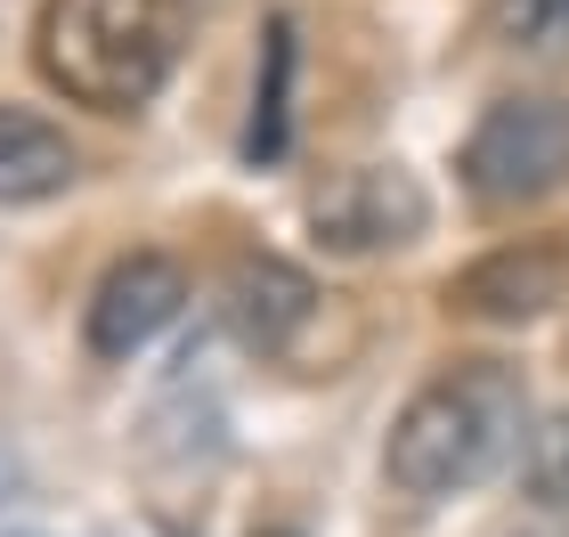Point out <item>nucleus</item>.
Returning <instances> with one entry per match:
<instances>
[{
    "instance_id": "f257e3e1",
    "label": "nucleus",
    "mask_w": 569,
    "mask_h": 537,
    "mask_svg": "<svg viewBox=\"0 0 569 537\" xmlns=\"http://www.w3.org/2000/svg\"><path fill=\"white\" fill-rule=\"evenodd\" d=\"M179 41H188L179 0H49L33 58L49 73V90H66L73 107L131 115L171 82Z\"/></svg>"
},
{
    "instance_id": "f03ea898",
    "label": "nucleus",
    "mask_w": 569,
    "mask_h": 537,
    "mask_svg": "<svg viewBox=\"0 0 569 537\" xmlns=\"http://www.w3.org/2000/svg\"><path fill=\"white\" fill-rule=\"evenodd\" d=\"M521 440V382L497 358L431 375L391 424V480L407 497H456Z\"/></svg>"
},
{
    "instance_id": "7ed1b4c3",
    "label": "nucleus",
    "mask_w": 569,
    "mask_h": 537,
    "mask_svg": "<svg viewBox=\"0 0 569 537\" xmlns=\"http://www.w3.org/2000/svg\"><path fill=\"white\" fill-rule=\"evenodd\" d=\"M569 179V98H505L463 139V188L480 203H537Z\"/></svg>"
},
{
    "instance_id": "20e7f679",
    "label": "nucleus",
    "mask_w": 569,
    "mask_h": 537,
    "mask_svg": "<svg viewBox=\"0 0 569 537\" xmlns=\"http://www.w3.org/2000/svg\"><path fill=\"white\" fill-rule=\"evenodd\" d=\"M423 220H431V203L399 163H350L309 196V228H318V245H333V252L407 245V237H423Z\"/></svg>"
},
{
    "instance_id": "39448f33",
    "label": "nucleus",
    "mask_w": 569,
    "mask_h": 537,
    "mask_svg": "<svg viewBox=\"0 0 569 537\" xmlns=\"http://www.w3.org/2000/svg\"><path fill=\"white\" fill-rule=\"evenodd\" d=\"M179 301H188V277H179L171 252H131V261H114L98 301H90V350L131 358L139 342H154L179 318Z\"/></svg>"
},
{
    "instance_id": "423d86ee",
    "label": "nucleus",
    "mask_w": 569,
    "mask_h": 537,
    "mask_svg": "<svg viewBox=\"0 0 569 537\" xmlns=\"http://www.w3.org/2000/svg\"><path fill=\"white\" fill-rule=\"evenodd\" d=\"M569 294V252L561 245H497L488 261H472L448 286V301L463 318H488V326H521L537 310H553Z\"/></svg>"
},
{
    "instance_id": "0eeeda50",
    "label": "nucleus",
    "mask_w": 569,
    "mask_h": 537,
    "mask_svg": "<svg viewBox=\"0 0 569 537\" xmlns=\"http://www.w3.org/2000/svg\"><path fill=\"white\" fill-rule=\"evenodd\" d=\"M309 318H318V286H309L293 261H269V252H252V261L228 269V326H237L244 350L293 358V342H301Z\"/></svg>"
},
{
    "instance_id": "6e6552de",
    "label": "nucleus",
    "mask_w": 569,
    "mask_h": 537,
    "mask_svg": "<svg viewBox=\"0 0 569 537\" xmlns=\"http://www.w3.org/2000/svg\"><path fill=\"white\" fill-rule=\"evenodd\" d=\"M73 179V147L58 122L24 115V107H0V203H41Z\"/></svg>"
},
{
    "instance_id": "1a4fd4ad",
    "label": "nucleus",
    "mask_w": 569,
    "mask_h": 537,
    "mask_svg": "<svg viewBox=\"0 0 569 537\" xmlns=\"http://www.w3.org/2000/svg\"><path fill=\"white\" fill-rule=\"evenodd\" d=\"M488 33H505L512 49H561L569 41V0H497Z\"/></svg>"
},
{
    "instance_id": "9d476101",
    "label": "nucleus",
    "mask_w": 569,
    "mask_h": 537,
    "mask_svg": "<svg viewBox=\"0 0 569 537\" xmlns=\"http://www.w3.org/2000/svg\"><path fill=\"white\" fill-rule=\"evenodd\" d=\"M284 73H293V24H269V82H261V115H252V156L284 147Z\"/></svg>"
},
{
    "instance_id": "9b49d317",
    "label": "nucleus",
    "mask_w": 569,
    "mask_h": 537,
    "mask_svg": "<svg viewBox=\"0 0 569 537\" xmlns=\"http://www.w3.org/2000/svg\"><path fill=\"white\" fill-rule=\"evenodd\" d=\"M521 473H529V497H546V505H569V407L529 440L521 456Z\"/></svg>"
},
{
    "instance_id": "f8f14e48",
    "label": "nucleus",
    "mask_w": 569,
    "mask_h": 537,
    "mask_svg": "<svg viewBox=\"0 0 569 537\" xmlns=\"http://www.w3.org/2000/svg\"><path fill=\"white\" fill-rule=\"evenodd\" d=\"M521 537H569V529H521Z\"/></svg>"
}]
</instances>
